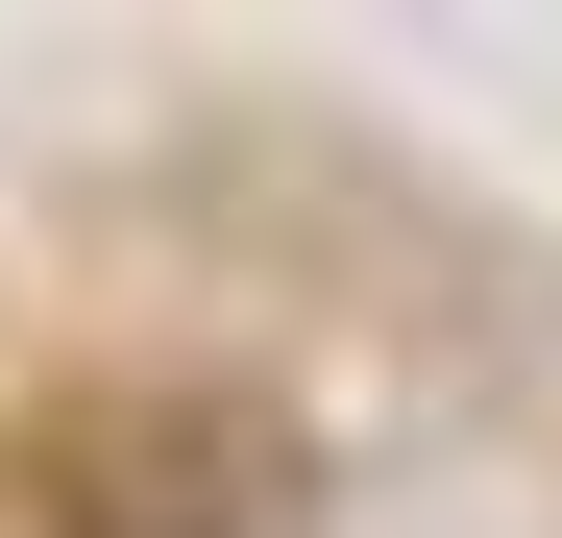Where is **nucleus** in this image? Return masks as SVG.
Returning a JSON list of instances; mask_svg holds the SVG:
<instances>
[{
    "mask_svg": "<svg viewBox=\"0 0 562 538\" xmlns=\"http://www.w3.org/2000/svg\"><path fill=\"white\" fill-rule=\"evenodd\" d=\"M0 490H25V538H269L294 514V416L221 392V368H99L0 440Z\"/></svg>",
    "mask_w": 562,
    "mask_h": 538,
    "instance_id": "1",
    "label": "nucleus"
}]
</instances>
